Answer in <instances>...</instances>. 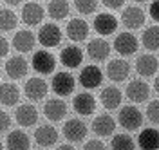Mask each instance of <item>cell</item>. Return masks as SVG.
Listing matches in <instances>:
<instances>
[{
  "label": "cell",
  "mask_w": 159,
  "mask_h": 150,
  "mask_svg": "<svg viewBox=\"0 0 159 150\" xmlns=\"http://www.w3.org/2000/svg\"><path fill=\"white\" fill-rule=\"evenodd\" d=\"M74 87H76L74 76H72L70 72H65V70L56 72L54 78H52V81H51V89L54 90L60 98H67V96H70V94L74 92Z\"/></svg>",
  "instance_id": "cell-1"
},
{
  "label": "cell",
  "mask_w": 159,
  "mask_h": 150,
  "mask_svg": "<svg viewBox=\"0 0 159 150\" xmlns=\"http://www.w3.org/2000/svg\"><path fill=\"white\" fill-rule=\"evenodd\" d=\"M118 121L125 130H138L143 125V114H141V110L138 107L127 105V107H123L119 110Z\"/></svg>",
  "instance_id": "cell-2"
},
{
  "label": "cell",
  "mask_w": 159,
  "mask_h": 150,
  "mask_svg": "<svg viewBox=\"0 0 159 150\" xmlns=\"http://www.w3.org/2000/svg\"><path fill=\"white\" fill-rule=\"evenodd\" d=\"M38 42L43 47H56L61 42V29H60L56 24H43L38 31Z\"/></svg>",
  "instance_id": "cell-3"
},
{
  "label": "cell",
  "mask_w": 159,
  "mask_h": 150,
  "mask_svg": "<svg viewBox=\"0 0 159 150\" xmlns=\"http://www.w3.org/2000/svg\"><path fill=\"white\" fill-rule=\"evenodd\" d=\"M33 69L40 74H51L56 67V58L51 54L49 51H36L33 54Z\"/></svg>",
  "instance_id": "cell-4"
},
{
  "label": "cell",
  "mask_w": 159,
  "mask_h": 150,
  "mask_svg": "<svg viewBox=\"0 0 159 150\" xmlns=\"http://www.w3.org/2000/svg\"><path fill=\"white\" fill-rule=\"evenodd\" d=\"M61 132H63L65 139H69L70 143H80L87 138V125L80 120H69L65 121Z\"/></svg>",
  "instance_id": "cell-5"
},
{
  "label": "cell",
  "mask_w": 159,
  "mask_h": 150,
  "mask_svg": "<svg viewBox=\"0 0 159 150\" xmlns=\"http://www.w3.org/2000/svg\"><path fill=\"white\" fill-rule=\"evenodd\" d=\"M103 81V72L98 65H87L80 72V85L85 89H96Z\"/></svg>",
  "instance_id": "cell-6"
},
{
  "label": "cell",
  "mask_w": 159,
  "mask_h": 150,
  "mask_svg": "<svg viewBox=\"0 0 159 150\" xmlns=\"http://www.w3.org/2000/svg\"><path fill=\"white\" fill-rule=\"evenodd\" d=\"M125 94H127V98H129L130 101H134V103H143V101L148 100L150 87H148V83L143 81V80H132L129 85H127Z\"/></svg>",
  "instance_id": "cell-7"
},
{
  "label": "cell",
  "mask_w": 159,
  "mask_h": 150,
  "mask_svg": "<svg viewBox=\"0 0 159 150\" xmlns=\"http://www.w3.org/2000/svg\"><path fill=\"white\" fill-rule=\"evenodd\" d=\"M47 83L42 80V78H31V80L25 81V87H24V94L25 98L31 101H40L47 96Z\"/></svg>",
  "instance_id": "cell-8"
},
{
  "label": "cell",
  "mask_w": 159,
  "mask_h": 150,
  "mask_svg": "<svg viewBox=\"0 0 159 150\" xmlns=\"http://www.w3.org/2000/svg\"><path fill=\"white\" fill-rule=\"evenodd\" d=\"M72 109L80 116H90L96 110V100H94V96L89 94V92H80V94L74 96V100H72Z\"/></svg>",
  "instance_id": "cell-9"
},
{
  "label": "cell",
  "mask_w": 159,
  "mask_h": 150,
  "mask_svg": "<svg viewBox=\"0 0 159 150\" xmlns=\"http://www.w3.org/2000/svg\"><path fill=\"white\" fill-rule=\"evenodd\" d=\"M130 74V63L127 60H121V58H116V60H110L107 63V76H109L112 81H125Z\"/></svg>",
  "instance_id": "cell-10"
},
{
  "label": "cell",
  "mask_w": 159,
  "mask_h": 150,
  "mask_svg": "<svg viewBox=\"0 0 159 150\" xmlns=\"http://www.w3.org/2000/svg\"><path fill=\"white\" fill-rule=\"evenodd\" d=\"M43 114L49 121H61L67 114V105L60 98H51L43 105Z\"/></svg>",
  "instance_id": "cell-11"
},
{
  "label": "cell",
  "mask_w": 159,
  "mask_h": 150,
  "mask_svg": "<svg viewBox=\"0 0 159 150\" xmlns=\"http://www.w3.org/2000/svg\"><path fill=\"white\" fill-rule=\"evenodd\" d=\"M114 49L118 51L121 56H132L138 51V38L130 33H121L114 40Z\"/></svg>",
  "instance_id": "cell-12"
},
{
  "label": "cell",
  "mask_w": 159,
  "mask_h": 150,
  "mask_svg": "<svg viewBox=\"0 0 159 150\" xmlns=\"http://www.w3.org/2000/svg\"><path fill=\"white\" fill-rule=\"evenodd\" d=\"M87 54L94 61H105L110 54V43L103 38H94L87 45Z\"/></svg>",
  "instance_id": "cell-13"
},
{
  "label": "cell",
  "mask_w": 159,
  "mask_h": 150,
  "mask_svg": "<svg viewBox=\"0 0 159 150\" xmlns=\"http://www.w3.org/2000/svg\"><path fill=\"white\" fill-rule=\"evenodd\" d=\"M121 20H123L125 27H129V29H139L145 24V13H143V9L139 6H130V7L123 9Z\"/></svg>",
  "instance_id": "cell-14"
},
{
  "label": "cell",
  "mask_w": 159,
  "mask_h": 150,
  "mask_svg": "<svg viewBox=\"0 0 159 150\" xmlns=\"http://www.w3.org/2000/svg\"><path fill=\"white\" fill-rule=\"evenodd\" d=\"M60 61L67 67V69H78L83 61V52L76 45H65L60 52Z\"/></svg>",
  "instance_id": "cell-15"
},
{
  "label": "cell",
  "mask_w": 159,
  "mask_h": 150,
  "mask_svg": "<svg viewBox=\"0 0 159 150\" xmlns=\"http://www.w3.org/2000/svg\"><path fill=\"white\" fill-rule=\"evenodd\" d=\"M94 29H96L98 34H103V36L112 34V33H116V29H118V20L110 13H99V15H96V18H94Z\"/></svg>",
  "instance_id": "cell-16"
},
{
  "label": "cell",
  "mask_w": 159,
  "mask_h": 150,
  "mask_svg": "<svg viewBox=\"0 0 159 150\" xmlns=\"http://www.w3.org/2000/svg\"><path fill=\"white\" fill-rule=\"evenodd\" d=\"M43 15H45L43 7L38 6V4H34V2H29V4H25V6L22 7V22L27 24V25H31V27L42 24Z\"/></svg>",
  "instance_id": "cell-17"
},
{
  "label": "cell",
  "mask_w": 159,
  "mask_h": 150,
  "mask_svg": "<svg viewBox=\"0 0 159 150\" xmlns=\"http://www.w3.org/2000/svg\"><path fill=\"white\" fill-rule=\"evenodd\" d=\"M92 130L99 138H109L116 130V121L109 114H99L98 118L92 121Z\"/></svg>",
  "instance_id": "cell-18"
},
{
  "label": "cell",
  "mask_w": 159,
  "mask_h": 150,
  "mask_svg": "<svg viewBox=\"0 0 159 150\" xmlns=\"http://www.w3.org/2000/svg\"><path fill=\"white\" fill-rule=\"evenodd\" d=\"M4 69H6V72H7L9 78H13V80H20V78H24V76L27 74L29 65H27V61L24 60L22 56H13V58H9V60L6 61Z\"/></svg>",
  "instance_id": "cell-19"
},
{
  "label": "cell",
  "mask_w": 159,
  "mask_h": 150,
  "mask_svg": "<svg viewBox=\"0 0 159 150\" xmlns=\"http://www.w3.org/2000/svg\"><path fill=\"white\" fill-rule=\"evenodd\" d=\"M67 36H69V40L72 42H83L87 38V34H89V24L85 20H81V18H72V20L67 24Z\"/></svg>",
  "instance_id": "cell-20"
},
{
  "label": "cell",
  "mask_w": 159,
  "mask_h": 150,
  "mask_svg": "<svg viewBox=\"0 0 159 150\" xmlns=\"http://www.w3.org/2000/svg\"><path fill=\"white\" fill-rule=\"evenodd\" d=\"M157 67H159V60L152 54H141L136 60V70H138L139 76H145V78L156 74Z\"/></svg>",
  "instance_id": "cell-21"
},
{
  "label": "cell",
  "mask_w": 159,
  "mask_h": 150,
  "mask_svg": "<svg viewBox=\"0 0 159 150\" xmlns=\"http://www.w3.org/2000/svg\"><path fill=\"white\" fill-rule=\"evenodd\" d=\"M15 120L20 127H33L38 121V112L33 105H18L15 110Z\"/></svg>",
  "instance_id": "cell-22"
},
{
  "label": "cell",
  "mask_w": 159,
  "mask_h": 150,
  "mask_svg": "<svg viewBox=\"0 0 159 150\" xmlns=\"http://www.w3.org/2000/svg\"><path fill=\"white\" fill-rule=\"evenodd\" d=\"M34 141L40 147H52L58 141V130L52 125H40L34 132Z\"/></svg>",
  "instance_id": "cell-23"
},
{
  "label": "cell",
  "mask_w": 159,
  "mask_h": 150,
  "mask_svg": "<svg viewBox=\"0 0 159 150\" xmlns=\"http://www.w3.org/2000/svg\"><path fill=\"white\" fill-rule=\"evenodd\" d=\"M121 90L118 87H105L99 94V101L107 110H114L121 105Z\"/></svg>",
  "instance_id": "cell-24"
},
{
  "label": "cell",
  "mask_w": 159,
  "mask_h": 150,
  "mask_svg": "<svg viewBox=\"0 0 159 150\" xmlns=\"http://www.w3.org/2000/svg\"><path fill=\"white\" fill-rule=\"evenodd\" d=\"M34 43H36V38H34V34L31 31H25V29L18 31L13 36V47L18 52H29V51H33Z\"/></svg>",
  "instance_id": "cell-25"
},
{
  "label": "cell",
  "mask_w": 159,
  "mask_h": 150,
  "mask_svg": "<svg viewBox=\"0 0 159 150\" xmlns=\"http://www.w3.org/2000/svg\"><path fill=\"white\" fill-rule=\"evenodd\" d=\"M138 145L143 150H157L159 148V130L152 129H143L141 134L138 136Z\"/></svg>",
  "instance_id": "cell-26"
},
{
  "label": "cell",
  "mask_w": 159,
  "mask_h": 150,
  "mask_svg": "<svg viewBox=\"0 0 159 150\" xmlns=\"http://www.w3.org/2000/svg\"><path fill=\"white\" fill-rule=\"evenodd\" d=\"M20 100V89L15 85V83H7L4 81L2 87H0V101L4 107H13L16 105Z\"/></svg>",
  "instance_id": "cell-27"
},
{
  "label": "cell",
  "mask_w": 159,
  "mask_h": 150,
  "mask_svg": "<svg viewBox=\"0 0 159 150\" xmlns=\"http://www.w3.org/2000/svg\"><path fill=\"white\" fill-rule=\"evenodd\" d=\"M7 148L9 150H29L31 147V139L29 136L24 132V130H13L9 136H7V141H6Z\"/></svg>",
  "instance_id": "cell-28"
},
{
  "label": "cell",
  "mask_w": 159,
  "mask_h": 150,
  "mask_svg": "<svg viewBox=\"0 0 159 150\" xmlns=\"http://www.w3.org/2000/svg\"><path fill=\"white\" fill-rule=\"evenodd\" d=\"M141 43L148 51H157L159 49V25H150V27H147L143 31Z\"/></svg>",
  "instance_id": "cell-29"
},
{
  "label": "cell",
  "mask_w": 159,
  "mask_h": 150,
  "mask_svg": "<svg viewBox=\"0 0 159 150\" xmlns=\"http://www.w3.org/2000/svg\"><path fill=\"white\" fill-rule=\"evenodd\" d=\"M69 4L67 0H51L49 7H47V13L52 20H63L67 15H69Z\"/></svg>",
  "instance_id": "cell-30"
},
{
  "label": "cell",
  "mask_w": 159,
  "mask_h": 150,
  "mask_svg": "<svg viewBox=\"0 0 159 150\" xmlns=\"http://www.w3.org/2000/svg\"><path fill=\"white\" fill-rule=\"evenodd\" d=\"M16 24H18V16L15 15V11L7 9V7L0 11V29H2V33L13 31L16 27Z\"/></svg>",
  "instance_id": "cell-31"
},
{
  "label": "cell",
  "mask_w": 159,
  "mask_h": 150,
  "mask_svg": "<svg viewBox=\"0 0 159 150\" xmlns=\"http://www.w3.org/2000/svg\"><path fill=\"white\" fill-rule=\"evenodd\" d=\"M110 147L114 150H134L136 148V143H134V139H132L130 136H127V134H118V136L112 138Z\"/></svg>",
  "instance_id": "cell-32"
},
{
  "label": "cell",
  "mask_w": 159,
  "mask_h": 150,
  "mask_svg": "<svg viewBox=\"0 0 159 150\" xmlns=\"http://www.w3.org/2000/svg\"><path fill=\"white\" fill-rule=\"evenodd\" d=\"M74 7L81 15H92L98 7V0H74Z\"/></svg>",
  "instance_id": "cell-33"
},
{
  "label": "cell",
  "mask_w": 159,
  "mask_h": 150,
  "mask_svg": "<svg viewBox=\"0 0 159 150\" xmlns=\"http://www.w3.org/2000/svg\"><path fill=\"white\" fill-rule=\"evenodd\" d=\"M147 118H148V121L159 125V100H154L148 103V107H147Z\"/></svg>",
  "instance_id": "cell-34"
},
{
  "label": "cell",
  "mask_w": 159,
  "mask_h": 150,
  "mask_svg": "<svg viewBox=\"0 0 159 150\" xmlns=\"http://www.w3.org/2000/svg\"><path fill=\"white\" fill-rule=\"evenodd\" d=\"M9 127H11L9 114H7L6 110H2V112H0V132H2V136H6V132H7Z\"/></svg>",
  "instance_id": "cell-35"
},
{
  "label": "cell",
  "mask_w": 159,
  "mask_h": 150,
  "mask_svg": "<svg viewBox=\"0 0 159 150\" xmlns=\"http://www.w3.org/2000/svg\"><path fill=\"white\" fill-rule=\"evenodd\" d=\"M105 148V143L99 139H90L85 143V150H103Z\"/></svg>",
  "instance_id": "cell-36"
},
{
  "label": "cell",
  "mask_w": 159,
  "mask_h": 150,
  "mask_svg": "<svg viewBox=\"0 0 159 150\" xmlns=\"http://www.w3.org/2000/svg\"><path fill=\"white\" fill-rule=\"evenodd\" d=\"M101 2H103V6L109 7V9H119V7L125 4V0H101Z\"/></svg>",
  "instance_id": "cell-37"
},
{
  "label": "cell",
  "mask_w": 159,
  "mask_h": 150,
  "mask_svg": "<svg viewBox=\"0 0 159 150\" xmlns=\"http://www.w3.org/2000/svg\"><path fill=\"white\" fill-rule=\"evenodd\" d=\"M150 16L156 22H159V0H154L150 4Z\"/></svg>",
  "instance_id": "cell-38"
},
{
  "label": "cell",
  "mask_w": 159,
  "mask_h": 150,
  "mask_svg": "<svg viewBox=\"0 0 159 150\" xmlns=\"http://www.w3.org/2000/svg\"><path fill=\"white\" fill-rule=\"evenodd\" d=\"M0 47H2V49H0V56L6 58V56H7V51H9V43H7V40H6L4 36L0 38Z\"/></svg>",
  "instance_id": "cell-39"
},
{
  "label": "cell",
  "mask_w": 159,
  "mask_h": 150,
  "mask_svg": "<svg viewBox=\"0 0 159 150\" xmlns=\"http://www.w3.org/2000/svg\"><path fill=\"white\" fill-rule=\"evenodd\" d=\"M7 6H18V4H22V0H4Z\"/></svg>",
  "instance_id": "cell-40"
},
{
  "label": "cell",
  "mask_w": 159,
  "mask_h": 150,
  "mask_svg": "<svg viewBox=\"0 0 159 150\" xmlns=\"http://www.w3.org/2000/svg\"><path fill=\"white\" fill-rule=\"evenodd\" d=\"M154 90H156V92L159 94V76L156 78V81H154Z\"/></svg>",
  "instance_id": "cell-41"
},
{
  "label": "cell",
  "mask_w": 159,
  "mask_h": 150,
  "mask_svg": "<svg viewBox=\"0 0 159 150\" xmlns=\"http://www.w3.org/2000/svg\"><path fill=\"white\" fill-rule=\"evenodd\" d=\"M134 2H138V4H143V2H148V0H134Z\"/></svg>",
  "instance_id": "cell-42"
}]
</instances>
